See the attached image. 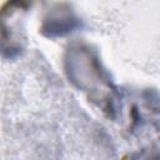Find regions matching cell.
Returning a JSON list of instances; mask_svg holds the SVG:
<instances>
[{"instance_id": "obj_1", "label": "cell", "mask_w": 160, "mask_h": 160, "mask_svg": "<svg viewBox=\"0 0 160 160\" xmlns=\"http://www.w3.org/2000/svg\"><path fill=\"white\" fill-rule=\"evenodd\" d=\"M64 69L72 85L86 92L92 102L114 118L118 92L95 49L84 42H72L66 49Z\"/></svg>"}, {"instance_id": "obj_2", "label": "cell", "mask_w": 160, "mask_h": 160, "mask_svg": "<svg viewBox=\"0 0 160 160\" xmlns=\"http://www.w3.org/2000/svg\"><path fill=\"white\" fill-rule=\"evenodd\" d=\"M80 19L69 4H55L44 16L40 31L44 36L54 39L61 38L80 28Z\"/></svg>"}, {"instance_id": "obj_3", "label": "cell", "mask_w": 160, "mask_h": 160, "mask_svg": "<svg viewBox=\"0 0 160 160\" xmlns=\"http://www.w3.org/2000/svg\"><path fill=\"white\" fill-rule=\"evenodd\" d=\"M134 160H160V139L148 150H144Z\"/></svg>"}]
</instances>
